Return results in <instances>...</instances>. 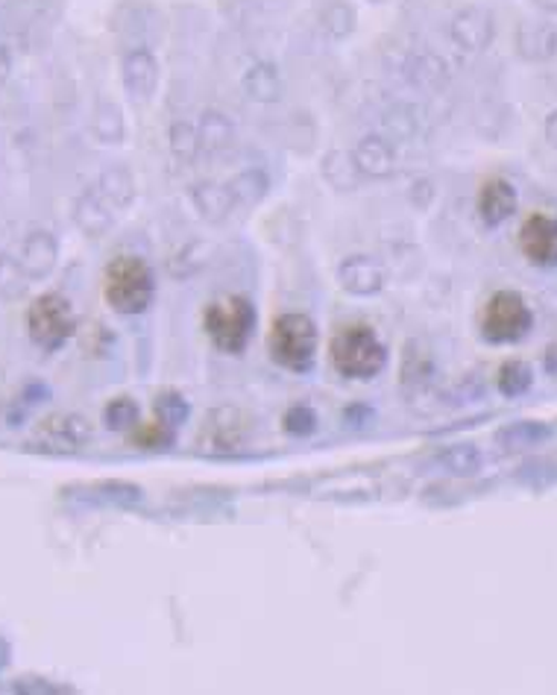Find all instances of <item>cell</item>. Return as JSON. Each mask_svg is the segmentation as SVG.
Masks as SVG:
<instances>
[{
	"label": "cell",
	"mask_w": 557,
	"mask_h": 695,
	"mask_svg": "<svg viewBox=\"0 0 557 695\" xmlns=\"http://www.w3.org/2000/svg\"><path fill=\"white\" fill-rule=\"evenodd\" d=\"M156 273L142 256H117L103 273V300L115 314L135 318L153 305Z\"/></svg>",
	"instance_id": "1"
},
{
	"label": "cell",
	"mask_w": 557,
	"mask_h": 695,
	"mask_svg": "<svg viewBox=\"0 0 557 695\" xmlns=\"http://www.w3.org/2000/svg\"><path fill=\"white\" fill-rule=\"evenodd\" d=\"M329 359L343 378L370 382L388 367V346L382 344V338L375 335L373 326L352 323V326L334 332L332 344H329Z\"/></svg>",
	"instance_id": "2"
},
{
	"label": "cell",
	"mask_w": 557,
	"mask_h": 695,
	"mask_svg": "<svg viewBox=\"0 0 557 695\" xmlns=\"http://www.w3.org/2000/svg\"><path fill=\"white\" fill-rule=\"evenodd\" d=\"M256 305H252L250 297H241V293H229V297L208 302L206 311H203V329H206L208 341L220 352H229V355H241L250 346L252 335H256Z\"/></svg>",
	"instance_id": "3"
},
{
	"label": "cell",
	"mask_w": 557,
	"mask_h": 695,
	"mask_svg": "<svg viewBox=\"0 0 557 695\" xmlns=\"http://www.w3.org/2000/svg\"><path fill=\"white\" fill-rule=\"evenodd\" d=\"M317 346H320V335H317L314 320L297 311L279 314L267 332L270 359L288 373H308L314 367Z\"/></svg>",
	"instance_id": "4"
},
{
	"label": "cell",
	"mask_w": 557,
	"mask_h": 695,
	"mask_svg": "<svg viewBox=\"0 0 557 695\" xmlns=\"http://www.w3.org/2000/svg\"><path fill=\"white\" fill-rule=\"evenodd\" d=\"M534 314L532 305L525 302L523 293L516 291H496L491 300L484 302L478 329L484 341L491 344H516L532 332Z\"/></svg>",
	"instance_id": "5"
},
{
	"label": "cell",
	"mask_w": 557,
	"mask_h": 695,
	"mask_svg": "<svg viewBox=\"0 0 557 695\" xmlns=\"http://www.w3.org/2000/svg\"><path fill=\"white\" fill-rule=\"evenodd\" d=\"M76 318L71 309V300L62 293L51 291L35 297L27 309V332L33 338L35 346L44 352H56L68 344V338L74 335Z\"/></svg>",
	"instance_id": "6"
},
{
	"label": "cell",
	"mask_w": 557,
	"mask_h": 695,
	"mask_svg": "<svg viewBox=\"0 0 557 695\" xmlns=\"http://www.w3.org/2000/svg\"><path fill=\"white\" fill-rule=\"evenodd\" d=\"M519 250L537 268H557V215H528L519 227Z\"/></svg>",
	"instance_id": "7"
},
{
	"label": "cell",
	"mask_w": 557,
	"mask_h": 695,
	"mask_svg": "<svg viewBox=\"0 0 557 695\" xmlns=\"http://www.w3.org/2000/svg\"><path fill=\"white\" fill-rule=\"evenodd\" d=\"M121 76L124 89L133 103L153 101L158 92V59L153 56L151 48H133L121 59Z\"/></svg>",
	"instance_id": "8"
},
{
	"label": "cell",
	"mask_w": 557,
	"mask_h": 695,
	"mask_svg": "<svg viewBox=\"0 0 557 695\" xmlns=\"http://www.w3.org/2000/svg\"><path fill=\"white\" fill-rule=\"evenodd\" d=\"M496 27H493V15L482 7H466L461 9L450 24V39L457 51L464 53H482L491 48Z\"/></svg>",
	"instance_id": "9"
},
{
	"label": "cell",
	"mask_w": 557,
	"mask_h": 695,
	"mask_svg": "<svg viewBox=\"0 0 557 695\" xmlns=\"http://www.w3.org/2000/svg\"><path fill=\"white\" fill-rule=\"evenodd\" d=\"M475 209H478V218H482L484 227H502L505 220L514 218L516 211V188L510 179L505 176H491L484 179L482 188H478V197H475Z\"/></svg>",
	"instance_id": "10"
},
{
	"label": "cell",
	"mask_w": 557,
	"mask_h": 695,
	"mask_svg": "<svg viewBox=\"0 0 557 695\" xmlns=\"http://www.w3.org/2000/svg\"><path fill=\"white\" fill-rule=\"evenodd\" d=\"M338 282L352 297H375V293H382L388 277L373 256H347L338 264Z\"/></svg>",
	"instance_id": "11"
},
{
	"label": "cell",
	"mask_w": 557,
	"mask_h": 695,
	"mask_svg": "<svg viewBox=\"0 0 557 695\" xmlns=\"http://www.w3.org/2000/svg\"><path fill=\"white\" fill-rule=\"evenodd\" d=\"M350 156L361 179H388L396 170V151L382 135H364Z\"/></svg>",
	"instance_id": "12"
},
{
	"label": "cell",
	"mask_w": 557,
	"mask_h": 695,
	"mask_svg": "<svg viewBox=\"0 0 557 695\" xmlns=\"http://www.w3.org/2000/svg\"><path fill=\"white\" fill-rule=\"evenodd\" d=\"M56 259H59V247H56V238L51 232H30L21 241V252H18V261H21V268L24 273L30 277V282H39V279L51 277V270L56 268Z\"/></svg>",
	"instance_id": "13"
},
{
	"label": "cell",
	"mask_w": 557,
	"mask_h": 695,
	"mask_svg": "<svg viewBox=\"0 0 557 695\" xmlns=\"http://www.w3.org/2000/svg\"><path fill=\"white\" fill-rule=\"evenodd\" d=\"M115 218L117 211L103 200L101 191H97L94 185L92 188H85V191L80 194V200L74 203V224L83 229V235H89V238H103L109 229L115 227Z\"/></svg>",
	"instance_id": "14"
},
{
	"label": "cell",
	"mask_w": 557,
	"mask_h": 695,
	"mask_svg": "<svg viewBox=\"0 0 557 695\" xmlns=\"http://www.w3.org/2000/svg\"><path fill=\"white\" fill-rule=\"evenodd\" d=\"M188 197H192L197 215H200L203 220H208V224H220V220H226L235 209H238V203H235L229 183L226 185L197 183V185H192Z\"/></svg>",
	"instance_id": "15"
},
{
	"label": "cell",
	"mask_w": 557,
	"mask_h": 695,
	"mask_svg": "<svg viewBox=\"0 0 557 695\" xmlns=\"http://www.w3.org/2000/svg\"><path fill=\"white\" fill-rule=\"evenodd\" d=\"M42 437L51 449L74 453L83 444H89L92 428H89V423L83 417H76V414H56V417H51L42 426Z\"/></svg>",
	"instance_id": "16"
},
{
	"label": "cell",
	"mask_w": 557,
	"mask_h": 695,
	"mask_svg": "<svg viewBox=\"0 0 557 695\" xmlns=\"http://www.w3.org/2000/svg\"><path fill=\"white\" fill-rule=\"evenodd\" d=\"M516 51L532 62H546L557 53V30L546 21H525L516 30Z\"/></svg>",
	"instance_id": "17"
},
{
	"label": "cell",
	"mask_w": 557,
	"mask_h": 695,
	"mask_svg": "<svg viewBox=\"0 0 557 695\" xmlns=\"http://www.w3.org/2000/svg\"><path fill=\"white\" fill-rule=\"evenodd\" d=\"M241 89L252 103H279L285 92L282 74H279V68L270 65V62H256V65L247 68V74L241 76Z\"/></svg>",
	"instance_id": "18"
},
{
	"label": "cell",
	"mask_w": 557,
	"mask_h": 695,
	"mask_svg": "<svg viewBox=\"0 0 557 695\" xmlns=\"http://www.w3.org/2000/svg\"><path fill=\"white\" fill-rule=\"evenodd\" d=\"M94 188L101 191L103 200H106L117 215L124 209H130L135 200V179L124 165H112V168L103 170L101 179L94 183Z\"/></svg>",
	"instance_id": "19"
},
{
	"label": "cell",
	"mask_w": 557,
	"mask_h": 695,
	"mask_svg": "<svg viewBox=\"0 0 557 695\" xmlns=\"http://www.w3.org/2000/svg\"><path fill=\"white\" fill-rule=\"evenodd\" d=\"M197 135H200V151L203 153H220L226 151L235 138V126L229 124V117L224 112L208 110L203 112L200 121H197Z\"/></svg>",
	"instance_id": "20"
},
{
	"label": "cell",
	"mask_w": 557,
	"mask_h": 695,
	"mask_svg": "<svg viewBox=\"0 0 557 695\" xmlns=\"http://www.w3.org/2000/svg\"><path fill=\"white\" fill-rule=\"evenodd\" d=\"M229 188H233L238 209H247V206H256V203L265 200L267 191H270V179H267V174L261 168H250L235 176Z\"/></svg>",
	"instance_id": "21"
},
{
	"label": "cell",
	"mask_w": 557,
	"mask_h": 695,
	"mask_svg": "<svg viewBox=\"0 0 557 695\" xmlns=\"http://www.w3.org/2000/svg\"><path fill=\"white\" fill-rule=\"evenodd\" d=\"M224 423H220V417H217V411L212 414V423L206 426V435H208V444H212V449H220V453H233V449H238L244 440V432L241 426L235 423L238 419V411L233 408H224Z\"/></svg>",
	"instance_id": "22"
},
{
	"label": "cell",
	"mask_w": 557,
	"mask_h": 695,
	"mask_svg": "<svg viewBox=\"0 0 557 695\" xmlns=\"http://www.w3.org/2000/svg\"><path fill=\"white\" fill-rule=\"evenodd\" d=\"M320 27L334 42H343L355 30V9L347 0H329L320 12Z\"/></svg>",
	"instance_id": "23"
},
{
	"label": "cell",
	"mask_w": 557,
	"mask_h": 695,
	"mask_svg": "<svg viewBox=\"0 0 557 695\" xmlns=\"http://www.w3.org/2000/svg\"><path fill=\"white\" fill-rule=\"evenodd\" d=\"M27 286H30V277L21 268V261L12 259V256H0V300L16 302L21 300L27 293Z\"/></svg>",
	"instance_id": "24"
},
{
	"label": "cell",
	"mask_w": 557,
	"mask_h": 695,
	"mask_svg": "<svg viewBox=\"0 0 557 695\" xmlns=\"http://www.w3.org/2000/svg\"><path fill=\"white\" fill-rule=\"evenodd\" d=\"M323 176L334 185V188H341V191H350V188H355V185L361 183V174H358L355 165H352V156L343 151H334L326 156Z\"/></svg>",
	"instance_id": "25"
},
{
	"label": "cell",
	"mask_w": 557,
	"mask_h": 695,
	"mask_svg": "<svg viewBox=\"0 0 557 695\" xmlns=\"http://www.w3.org/2000/svg\"><path fill=\"white\" fill-rule=\"evenodd\" d=\"M92 129L103 144H121V138H124V117H121V110H117L115 103H97V112L92 117Z\"/></svg>",
	"instance_id": "26"
},
{
	"label": "cell",
	"mask_w": 557,
	"mask_h": 695,
	"mask_svg": "<svg viewBox=\"0 0 557 695\" xmlns=\"http://www.w3.org/2000/svg\"><path fill=\"white\" fill-rule=\"evenodd\" d=\"M138 417H142V411H138V403L130 400V396H117V400H112V403L103 408V423H106V428H112V432L138 428V423H142Z\"/></svg>",
	"instance_id": "27"
},
{
	"label": "cell",
	"mask_w": 557,
	"mask_h": 695,
	"mask_svg": "<svg viewBox=\"0 0 557 695\" xmlns=\"http://www.w3.org/2000/svg\"><path fill=\"white\" fill-rule=\"evenodd\" d=\"M167 138H171V151H174L176 159L194 162L197 156H203L197 124H192V121H176V124L171 126V135H167Z\"/></svg>",
	"instance_id": "28"
},
{
	"label": "cell",
	"mask_w": 557,
	"mask_h": 695,
	"mask_svg": "<svg viewBox=\"0 0 557 695\" xmlns=\"http://www.w3.org/2000/svg\"><path fill=\"white\" fill-rule=\"evenodd\" d=\"M532 382H534V373H532V367L525 364V361L510 359V361H505V364H502V370H499V391L505 396L525 394V391L532 387Z\"/></svg>",
	"instance_id": "29"
},
{
	"label": "cell",
	"mask_w": 557,
	"mask_h": 695,
	"mask_svg": "<svg viewBox=\"0 0 557 695\" xmlns=\"http://www.w3.org/2000/svg\"><path fill=\"white\" fill-rule=\"evenodd\" d=\"M188 414H192V408H188V403L176 391H165V394L156 396V419L162 426L171 428V432L183 426Z\"/></svg>",
	"instance_id": "30"
},
{
	"label": "cell",
	"mask_w": 557,
	"mask_h": 695,
	"mask_svg": "<svg viewBox=\"0 0 557 695\" xmlns=\"http://www.w3.org/2000/svg\"><path fill=\"white\" fill-rule=\"evenodd\" d=\"M441 461L446 464L452 473H457V476H470V473H475V469H478L482 458H478V449H475V446L457 444L441 455Z\"/></svg>",
	"instance_id": "31"
},
{
	"label": "cell",
	"mask_w": 557,
	"mask_h": 695,
	"mask_svg": "<svg viewBox=\"0 0 557 695\" xmlns=\"http://www.w3.org/2000/svg\"><path fill=\"white\" fill-rule=\"evenodd\" d=\"M282 426H285V432H288V435L308 437L317 428L314 408H311V405H302V403L291 405V408L285 411Z\"/></svg>",
	"instance_id": "32"
},
{
	"label": "cell",
	"mask_w": 557,
	"mask_h": 695,
	"mask_svg": "<svg viewBox=\"0 0 557 695\" xmlns=\"http://www.w3.org/2000/svg\"><path fill=\"white\" fill-rule=\"evenodd\" d=\"M174 440V432L167 426H162L158 419L147 423V426L138 428V435H135V444L144 446V449H165L167 444Z\"/></svg>",
	"instance_id": "33"
},
{
	"label": "cell",
	"mask_w": 557,
	"mask_h": 695,
	"mask_svg": "<svg viewBox=\"0 0 557 695\" xmlns=\"http://www.w3.org/2000/svg\"><path fill=\"white\" fill-rule=\"evenodd\" d=\"M9 71H12V59H9V51L0 44V85L7 83Z\"/></svg>",
	"instance_id": "34"
},
{
	"label": "cell",
	"mask_w": 557,
	"mask_h": 695,
	"mask_svg": "<svg viewBox=\"0 0 557 695\" xmlns=\"http://www.w3.org/2000/svg\"><path fill=\"white\" fill-rule=\"evenodd\" d=\"M546 138H549L551 147H557V110L546 117Z\"/></svg>",
	"instance_id": "35"
},
{
	"label": "cell",
	"mask_w": 557,
	"mask_h": 695,
	"mask_svg": "<svg viewBox=\"0 0 557 695\" xmlns=\"http://www.w3.org/2000/svg\"><path fill=\"white\" fill-rule=\"evenodd\" d=\"M546 370H549L551 376H557V344H551L549 352H546Z\"/></svg>",
	"instance_id": "36"
},
{
	"label": "cell",
	"mask_w": 557,
	"mask_h": 695,
	"mask_svg": "<svg viewBox=\"0 0 557 695\" xmlns=\"http://www.w3.org/2000/svg\"><path fill=\"white\" fill-rule=\"evenodd\" d=\"M534 7L546 12V15H557V0H534Z\"/></svg>",
	"instance_id": "37"
},
{
	"label": "cell",
	"mask_w": 557,
	"mask_h": 695,
	"mask_svg": "<svg viewBox=\"0 0 557 695\" xmlns=\"http://www.w3.org/2000/svg\"><path fill=\"white\" fill-rule=\"evenodd\" d=\"M370 3H384V0H370Z\"/></svg>",
	"instance_id": "38"
}]
</instances>
